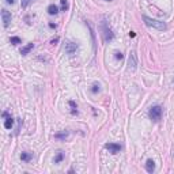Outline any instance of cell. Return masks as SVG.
Returning a JSON list of instances; mask_svg holds the SVG:
<instances>
[{
	"label": "cell",
	"mask_w": 174,
	"mask_h": 174,
	"mask_svg": "<svg viewBox=\"0 0 174 174\" xmlns=\"http://www.w3.org/2000/svg\"><path fill=\"white\" fill-rule=\"evenodd\" d=\"M57 12H59V8H57L56 4H50V6L48 7V14L49 15H56Z\"/></svg>",
	"instance_id": "12"
},
{
	"label": "cell",
	"mask_w": 174,
	"mask_h": 174,
	"mask_svg": "<svg viewBox=\"0 0 174 174\" xmlns=\"http://www.w3.org/2000/svg\"><path fill=\"white\" fill-rule=\"evenodd\" d=\"M6 3H7V4H14L15 0H6Z\"/></svg>",
	"instance_id": "22"
},
{
	"label": "cell",
	"mask_w": 174,
	"mask_h": 174,
	"mask_svg": "<svg viewBox=\"0 0 174 174\" xmlns=\"http://www.w3.org/2000/svg\"><path fill=\"white\" fill-rule=\"evenodd\" d=\"M1 21H3V26L4 27H8L10 23H11V12L7 11L6 8L1 10Z\"/></svg>",
	"instance_id": "4"
},
{
	"label": "cell",
	"mask_w": 174,
	"mask_h": 174,
	"mask_svg": "<svg viewBox=\"0 0 174 174\" xmlns=\"http://www.w3.org/2000/svg\"><path fill=\"white\" fill-rule=\"evenodd\" d=\"M21 159L26 163L30 162V161L33 159V154H31V152H22V154H21Z\"/></svg>",
	"instance_id": "9"
},
{
	"label": "cell",
	"mask_w": 174,
	"mask_h": 174,
	"mask_svg": "<svg viewBox=\"0 0 174 174\" xmlns=\"http://www.w3.org/2000/svg\"><path fill=\"white\" fill-rule=\"evenodd\" d=\"M106 1H112V0H106Z\"/></svg>",
	"instance_id": "24"
},
{
	"label": "cell",
	"mask_w": 174,
	"mask_h": 174,
	"mask_svg": "<svg viewBox=\"0 0 174 174\" xmlns=\"http://www.w3.org/2000/svg\"><path fill=\"white\" fill-rule=\"evenodd\" d=\"M143 21L144 23L147 25L148 27H152V29H156L159 30V31H163V30H166V23L165 22H161V21H156V19H152V18H148V16H143Z\"/></svg>",
	"instance_id": "1"
},
{
	"label": "cell",
	"mask_w": 174,
	"mask_h": 174,
	"mask_svg": "<svg viewBox=\"0 0 174 174\" xmlns=\"http://www.w3.org/2000/svg\"><path fill=\"white\" fill-rule=\"evenodd\" d=\"M63 159H64V154L61 151H57V154L55 156V163H60Z\"/></svg>",
	"instance_id": "13"
},
{
	"label": "cell",
	"mask_w": 174,
	"mask_h": 174,
	"mask_svg": "<svg viewBox=\"0 0 174 174\" xmlns=\"http://www.w3.org/2000/svg\"><path fill=\"white\" fill-rule=\"evenodd\" d=\"M105 148L109 150V152H112V154H117V152L121 151V146L116 144V143H106V144H105Z\"/></svg>",
	"instance_id": "6"
},
{
	"label": "cell",
	"mask_w": 174,
	"mask_h": 174,
	"mask_svg": "<svg viewBox=\"0 0 174 174\" xmlns=\"http://www.w3.org/2000/svg\"><path fill=\"white\" fill-rule=\"evenodd\" d=\"M3 117H4V119H7V117H8V112H4V113H3Z\"/></svg>",
	"instance_id": "23"
},
{
	"label": "cell",
	"mask_w": 174,
	"mask_h": 174,
	"mask_svg": "<svg viewBox=\"0 0 174 174\" xmlns=\"http://www.w3.org/2000/svg\"><path fill=\"white\" fill-rule=\"evenodd\" d=\"M33 48H34V44H27L26 46H23V48L21 49V55H23V56L27 55V53H29Z\"/></svg>",
	"instance_id": "11"
},
{
	"label": "cell",
	"mask_w": 174,
	"mask_h": 174,
	"mask_svg": "<svg viewBox=\"0 0 174 174\" xmlns=\"http://www.w3.org/2000/svg\"><path fill=\"white\" fill-rule=\"evenodd\" d=\"M68 136V132H64V134H57L56 135V139H65V137Z\"/></svg>",
	"instance_id": "18"
},
{
	"label": "cell",
	"mask_w": 174,
	"mask_h": 174,
	"mask_svg": "<svg viewBox=\"0 0 174 174\" xmlns=\"http://www.w3.org/2000/svg\"><path fill=\"white\" fill-rule=\"evenodd\" d=\"M12 125H14V119H12L11 116H8L7 119L4 120V128L6 129H11Z\"/></svg>",
	"instance_id": "8"
},
{
	"label": "cell",
	"mask_w": 174,
	"mask_h": 174,
	"mask_svg": "<svg viewBox=\"0 0 174 174\" xmlns=\"http://www.w3.org/2000/svg\"><path fill=\"white\" fill-rule=\"evenodd\" d=\"M146 170L148 173H154L155 171V162L152 159H147V162H146Z\"/></svg>",
	"instance_id": "7"
},
{
	"label": "cell",
	"mask_w": 174,
	"mask_h": 174,
	"mask_svg": "<svg viewBox=\"0 0 174 174\" xmlns=\"http://www.w3.org/2000/svg\"><path fill=\"white\" fill-rule=\"evenodd\" d=\"M116 59H119V60H122V59H124L122 53H121V52H116Z\"/></svg>",
	"instance_id": "20"
},
{
	"label": "cell",
	"mask_w": 174,
	"mask_h": 174,
	"mask_svg": "<svg viewBox=\"0 0 174 174\" xmlns=\"http://www.w3.org/2000/svg\"><path fill=\"white\" fill-rule=\"evenodd\" d=\"M60 3H61V10H63V11H67L68 10V0H60Z\"/></svg>",
	"instance_id": "14"
},
{
	"label": "cell",
	"mask_w": 174,
	"mask_h": 174,
	"mask_svg": "<svg viewBox=\"0 0 174 174\" xmlns=\"http://www.w3.org/2000/svg\"><path fill=\"white\" fill-rule=\"evenodd\" d=\"M98 91H99V85H98V83H94L93 87H91V93H93V94H97Z\"/></svg>",
	"instance_id": "16"
},
{
	"label": "cell",
	"mask_w": 174,
	"mask_h": 174,
	"mask_svg": "<svg viewBox=\"0 0 174 174\" xmlns=\"http://www.w3.org/2000/svg\"><path fill=\"white\" fill-rule=\"evenodd\" d=\"M101 31H102V38H104L105 42H107V41H112V40H113V37H114V34H113L112 29L107 26L106 21H104V22H102V25H101Z\"/></svg>",
	"instance_id": "2"
},
{
	"label": "cell",
	"mask_w": 174,
	"mask_h": 174,
	"mask_svg": "<svg viewBox=\"0 0 174 174\" xmlns=\"http://www.w3.org/2000/svg\"><path fill=\"white\" fill-rule=\"evenodd\" d=\"M57 42H59V37H56L55 40H52V45H56Z\"/></svg>",
	"instance_id": "21"
},
{
	"label": "cell",
	"mask_w": 174,
	"mask_h": 174,
	"mask_svg": "<svg viewBox=\"0 0 174 174\" xmlns=\"http://www.w3.org/2000/svg\"><path fill=\"white\" fill-rule=\"evenodd\" d=\"M129 68L135 70L136 68V56H135V52L131 53V57H129Z\"/></svg>",
	"instance_id": "10"
},
{
	"label": "cell",
	"mask_w": 174,
	"mask_h": 174,
	"mask_svg": "<svg viewBox=\"0 0 174 174\" xmlns=\"http://www.w3.org/2000/svg\"><path fill=\"white\" fill-rule=\"evenodd\" d=\"M76 50H78V45L76 44L71 42V41L65 42V52H67L70 56H74L75 53H76Z\"/></svg>",
	"instance_id": "5"
},
{
	"label": "cell",
	"mask_w": 174,
	"mask_h": 174,
	"mask_svg": "<svg viewBox=\"0 0 174 174\" xmlns=\"http://www.w3.org/2000/svg\"><path fill=\"white\" fill-rule=\"evenodd\" d=\"M31 1H33V0H22V1H21V4H22V7H23V8H26L27 6H29V4L31 3Z\"/></svg>",
	"instance_id": "19"
},
{
	"label": "cell",
	"mask_w": 174,
	"mask_h": 174,
	"mask_svg": "<svg viewBox=\"0 0 174 174\" xmlns=\"http://www.w3.org/2000/svg\"><path fill=\"white\" fill-rule=\"evenodd\" d=\"M70 105H71V107H72L71 113H72V114H78V110H76V106H75V102H74V101H70Z\"/></svg>",
	"instance_id": "17"
},
{
	"label": "cell",
	"mask_w": 174,
	"mask_h": 174,
	"mask_svg": "<svg viewBox=\"0 0 174 174\" xmlns=\"http://www.w3.org/2000/svg\"><path fill=\"white\" fill-rule=\"evenodd\" d=\"M10 41H11L12 45H18V44H21V42H22L19 37H11V40H10Z\"/></svg>",
	"instance_id": "15"
},
{
	"label": "cell",
	"mask_w": 174,
	"mask_h": 174,
	"mask_svg": "<svg viewBox=\"0 0 174 174\" xmlns=\"http://www.w3.org/2000/svg\"><path fill=\"white\" fill-rule=\"evenodd\" d=\"M148 116H150V119L152 120V121L158 122L161 119H162V107L161 106H152L151 109H150V112H148Z\"/></svg>",
	"instance_id": "3"
}]
</instances>
